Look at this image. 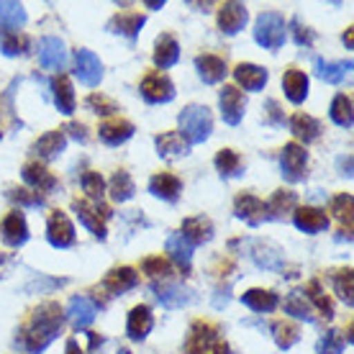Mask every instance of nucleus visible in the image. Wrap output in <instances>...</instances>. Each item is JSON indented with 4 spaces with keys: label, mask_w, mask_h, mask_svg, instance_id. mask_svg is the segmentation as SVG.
Returning <instances> with one entry per match:
<instances>
[{
    "label": "nucleus",
    "mask_w": 354,
    "mask_h": 354,
    "mask_svg": "<svg viewBox=\"0 0 354 354\" xmlns=\"http://www.w3.org/2000/svg\"><path fill=\"white\" fill-rule=\"evenodd\" d=\"M10 201H16L18 205H31V208H39V205H44V195L39 193H31L26 187H13L8 193Z\"/></svg>",
    "instance_id": "nucleus-49"
},
{
    "label": "nucleus",
    "mask_w": 354,
    "mask_h": 354,
    "mask_svg": "<svg viewBox=\"0 0 354 354\" xmlns=\"http://www.w3.org/2000/svg\"><path fill=\"white\" fill-rule=\"evenodd\" d=\"M221 339V331L218 326H211V324H205V321H198L193 328H190V337L185 342V352L187 354H205V349Z\"/></svg>",
    "instance_id": "nucleus-10"
},
{
    "label": "nucleus",
    "mask_w": 354,
    "mask_h": 354,
    "mask_svg": "<svg viewBox=\"0 0 354 354\" xmlns=\"http://www.w3.org/2000/svg\"><path fill=\"white\" fill-rule=\"evenodd\" d=\"M177 59H180V44H177V39L169 34H162L157 39V46H154V64L160 70H169L172 64H177Z\"/></svg>",
    "instance_id": "nucleus-24"
},
{
    "label": "nucleus",
    "mask_w": 354,
    "mask_h": 354,
    "mask_svg": "<svg viewBox=\"0 0 354 354\" xmlns=\"http://www.w3.org/2000/svg\"><path fill=\"white\" fill-rule=\"evenodd\" d=\"M190 244H205V241L213 239V223L211 218L205 216H193V218H185L183 221V231H180Z\"/></svg>",
    "instance_id": "nucleus-21"
},
{
    "label": "nucleus",
    "mask_w": 354,
    "mask_h": 354,
    "mask_svg": "<svg viewBox=\"0 0 354 354\" xmlns=\"http://www.w3.org/2000/svg\"><path fill=\"white\" fill-rule=\"evenodd\" d=\"M88 108H93V113H97V115H111L118 111V106H115L111 97L97 95V93H93V95L88 97Z\"/></svg>",
    "instance_id": "nucleus-51"
},
{
    "label": "nucleus",
    "mask_w": 354,
    "mask_h": 354,
    "mask_svg": "<svg viewBox=\"0 0 354 354\" xmlns=\"http://www.w3.org/2000/svg\"><path fill=\"white\" fill-rule=\"evenodd\" d=\"M52 93H54V103L59 108V113H64V115L75 113V90H72V82L67 75H57V77H54Z\"/></svg>",
    "instance_id": "nucleus-25"
},
{
    "label": "nucleus",
    "mask_w": 354,
    "mask_h": 354,
    "mask_svg": "<svg viewBox=\"0 0 354 354\" xmlns=\"http://www.w3.org/2000/svg\"><path fill=\"white\" fill-rule=\"evenodd\" d=\"M349 70H352V62L346 59V62H324V59H316V72H319L321 80L331 82V85H337V82H342L349 75Z\"/></svg>",
    "instance_id": "nucleus-38"
},
{
    "label": "nucleus",
    "mask_w": 354,
    "mask_h": 354,
    "mask_svg": "<svg viewBox=\"0 0 354 354\" xmlns=\"http://www.w3.org/2000/svg\"><path fill=\"white\" fill-rule=\"evenodd\" d=\"M290 131L295 133V139L310 144L321 136V124L308 113H295L290 118Z\"/></svg>",
    "instance_id": "nucleus-29"
},
{
    "label": "nucleus",
    "mask_w": 354,
    "mask_h": 354,
    "mask_svg": "<svg viewBox=\"0 0 354 354\" xmlns=\"http://www.w3.org/2000/svg\"><path fill=\"white\" fill-rule=\"evenodd\" d=\"M64 326V313L59 303H44L34 310V319L26 328V349L31 354H41Z\"/></svg>",
    "instance_id": "nucleus-1"
},
{
    "label": "nucleus",
    "mask_w": 354,
    "mask_h": 354,
    "mask_svg": "<svg viewBox=\"0 0 354 354\" xmlns=\"http://www.w3.org/2000/svg\"><path fill=\"white\" fill-rule=\"evenodd\" d=\"M75 62H77L75 72H77L80 82H85L88 88H95V85H100V80H103V62L97 59L95 54L90 52V49H77V54H75Z\"/></svg>",
    "instance_id": "nucleus-11"
},
{
    "label": "nucleus",
    "mask_w": 354,
    "mask_h": 354,
    "mask_svg": "<svg viewBox=\"0 0 354 354\" xmlns=\"http://www.w3.org/2000/svg\"><path fill=\"white\" fill-rule=\"evenodd\" d=\"M267 113H270V124H283V115H280V106L277 100H267Z\"/></svg>",
    "instance_id": "nucleus-53"
},
{
    "label": "nucleus",
    "mask_w": 354,
    "mask_h": 354,
    "mask_svg": "<svg viewBox=\"0 0 354 354\" xmlns=\"http://www.w3.org/2000/svg\"><path fill=\"white\" fill-rule=\"evenodd\" d=\"M331 213H334L342 223H352V195H339V198H334Z\"/></svg>",
    "instance_id": "nucleus-50"
},
{
    "label": "nucleus",
    "mask_w": 354,
    "mask_h": 354,
    "mask_svg": "<svg viewBox=\"0 0 354 354\" xmlns=\"http://www.w3.org/2000/svg\"><path fill=\"white\" fill-rule=\"evenodd\" d=\"M349 339L342 337V331H326L324 337L319 339V344H316V354H342L344 352V344Z\"/></svg>",
    "instance_id": "nucleus-43"
},
{
    "label": "nucleus",
    "mask_w": 354,
    "mask_h": 354,
    "mask_svg": "<svg viewBox=\"0 0 354 354\" xmlns=\"http://www.w3.org/2000/svg\"><path fill=\"white\" fill-rule=\"evenodd\" d=\"M26 24V10L21 3H0V26L6 31H18Z\"/></svg>",
    "instance_id": "nucleus-37"
},
{
    "label": "nucleus",
    "mask_w": 354,
    "mask_h": 354,
    "mask_svg": "<svg viewBox=\"0 0 354 354\" xmlns=\"http://www.w3.org/2000/svg\"><path fill=\"white\" fill-rule=\"evenodd\" d=\"M46 239L54 249H70L75 244V226L67 213L52 211L49 223H46Z\"/></svg>",
    "instance_id": "nucleus-6"
},
{
    "label": "nucleus",
    "mask_w": 354,
    "mask_h": 354,
    "mask_svg": "<svg viewBox=\"0 0 354 354\" xmlns=\"http://www.w3.org/2000/svg\"><path fill=\"white\" fill-rule=\"evenodd\" d=\"M136 283H139V274H136L133 267H115V270H111V272L106 274V280H103V285H106L113 295H121V292L131 290V288H136Z\"/></svg>",
    "instance_id": "nucleus-23"
},
{
    "label": "nucleus",
    "mask_w": 354,
    "mask_h": 354,
    "mask_svg": "<svg viewBox=\"0 0 354 354\" xmlns=\"http://www.w3.org/2000/svg\"><path fill=\"white\" fill-rule=\"evenodd\" d=\"M144 26V16H139V13H124V16H115L111 24H108V28L111 31H115V34H124L129 41H133L136 39V34L142 31Z\"/></svg>",
    "instance_id": "nucleus-34"
},
{
    "label": "nucleus",
    "mask_w": 354,
    "mask_h": 354,
    "mask_svg": "<svg viewBox=\"0 0 354 354\" xmlns=\"http://www.w3.org/2000/svg\"><path fill=\"white\" fill-rule=\"evenodd\" d=\"M241 301H244V306H249V308L254 310V313H272V310L277 308L280 298H277V292L274 290L252 288V290H247L244 295H241Z\"/></svg>",
    "instance_id": "nucleus-26"
},
{
    "label": "nucleus",
    "mask_w": 354,
    "mask_h": 354,
    "mask_svg": "<svg viewBox=\"0 0 354 354\" xmlns=\"http://www.w3.org/2000/svg\"><path fill=\"white\" fill-rule=\"evenodd\" d=\"M295 226L301 231H306V234H319V231H324L328 226V216L321 208H310V205H306V208H298L295 211Z\"/></svg>",
    "instance_id": "nucleus-22"
},
{
    "label": "nucleus",
    "mask_w": 354,
    "mask_h": 354,
    "mask_svg": "<svg viewBox=\"0 0 354 354\" xmlns=\"http://www.w3.org/2000/svg\"><path fill=\"white\" fill-rule=\"evenodd\" d=\"M334 285H337V292L342 301H346L349 306H352V295H354V277H352V270L346 267V270H339L337 274H334Z\"/></svg>",
    "instance_id": "nucleus-46"
},
{
    "label": "nucleus",
    "mask_w": 354,
    "mask_h": 354,
    "mask_svg": "<svg viewBox=\"0 0 354 354\" xmlns=\"http://www.w3.org/2000/svg\"><path fill=\"white\" fill-rule=\"evenodd\" d=\"M142 95L147 103H169L175 97V85L165 72H151L142 80Z\"/></svg>",
    "instance_id": "nucleus-7"
},
{
    "label": "nucleus",
    "mask_w": 354,
    "mask_h": 354,
    "mask_svg": "<svg viewBox=\"0 0 354 354\" xmlns=\"http://www.w3.org/2000/svg\"><path fill=\"white\" fill-rule=\"evenodd\" d=\"M72 211L77 213V218H80L85 229L93 231L97 239H106V223H103V218L111 216L106 205H90L88 201H72Z\"/></svg>",
    "instance_id": "nucleus-5"
},
{
    "label": "nucleus",
    "mask_w": 354,
    "mask_h": 354,
    "mask_svg": "<svg viewBox=\"0 0 354 354\" xmlns=\"http://www.w3.org/2000/svg\"><path fill=\"white\" fill-rule=\"evenodd\" d=\"M195 67H198V75H201V80L208 82V85H216V82H221L226 77V62H223L221 57H216V54H201V57H195Z\"/></svg>",
    "instance_id": "nucleus-18"
},
{
    "label": "nucleus",
    "mask_w": 354,
    "mask_h": 354,
    "mask_svg": "<svg viewBox=\"0 0 354 354\" xmlns=\"http://www.w3.org/2000/svg\"><path fill=\"white\" fill-rule=\"evenodd\" d=\"M118 354H131V352H129V349H121V352H118Z\"/></svg>",
    "instance_id": "nucleus-58"
},
{
    "label": "nucleus",
    "mask_w": 354,
    "mask_h": 354,
    "mask_svg": "<svg viewBox=\"0 0 354 354\" xmlns=\"http://www.w3.org/2000/svg\"><path fill=\"white\" fill-rule=\"evenodd\" d=\"M67 131H70L77 142H88V133H85V126L82 124H70L67 126Z\"/></svg>",
    "instance_id": "nucleus-54"
},
{
    "label": "nucleus",
    "mask_w": 354,
    "mask_h": 354,
    "mask_svg": "<svg viewBox=\"0 0 354 354\" xmlns=\"http://www.w3.org/2000/svg\"><path fill=\"white\" fill-rule=\"evenodd\" d=\"M39 62L46 70H62L67 64V52H64V44L54 36H44L39 41Z\"/></svg>",
    "instance_id": "nucleus-15"
},
{
    "label": "nucleus",
    "mask_w": 354,
    "mask_h": 354,
    "mask_svg": "<svg viewBox=\"0 0 354 354\" xmlns=\"http://www.w3.org/2000/svg\"><path fill=\"white\" fill-rule=\"evenodd\" d=\"M154 328V316H151L149 306H136L131 308L129 319H126V334L133 342H142L149 337V331Z\"/></svg>",
    "instance_id": "nucleus-14"
},
{
    "label": "nucleus",
    "mask_w": 354,
    "mask_h": 354,
    "mask_svg": "<svg viewBox=\"0 0 354 354\" xmlns=\"http://www.w3.org/2000/svg\"><path fill=\"white\" fill-rule=\"evenodd\" d=\"M95 303L85 298V295H75L70 301V308H67V319L75 328H88L93 321H95Z\"/></svg>",
    "instance_id": "nucleus-17"
},
{
    "label": "nucleus",
    "mask_w": 354,
    "mask_h": 354,
    "mask_svg": "<svg viewBox=\"0 0 354 354\" xmlns=\"http://www.w3.org/2000/svg\"><path fill=\"white\" fill-rule=\"evenodd\" d=\"M149 190L157 195V198H162V201L175 203L177 198H180V193H183V183H180V177H175L172 172H160V175L151 177Z\"/></svg>",
    "instance_id": "nucleus-20"
},
{
    "label": "nucleus",
    "mask_w": 354,
    "mask_h": 354,
    "mask_svg": "<svg viewBox=\"0 0 354 354\" xmlns=\"http://www.w3.org/2000/svg\"><path fill=\"white\" fill-rule=\"evenodd\" d=\"M285 313L288 316H295V319H301V321H308V324H313L316 321V308L310 306L308 301V295L303 290H292L288 298H285Z\"/></svg>",
    "instance_id": "nucleus-30"
},
{
    "label": "nucleus",
    "mask_w": 354,
    "mask_h": 354,
    "mask_svg": "<svg viewBox=\"0 0 354 354\" xmlns=\"http://www.w3.org/2000/svg\"><path fill=\"white\" fill-rule=\"evenodd\" d=\"M157 149H160V157H183V154H187L190 147L177 131H167L157 136Z\"/></svg>",
    "instance_id": "nucleus-35"
},
{
    "label": "nucleus",
    "mask_w": 354,
    "mask_h": 354,
    "mask_svg": "<svg viewBox=\"0 0 354 354\" xmlns=\"http://www.w3.org/2000/svg\"><path fill=\"white\" fill-rule=\"evenodd\" d=\"M213 131V115L205 106H187L180 113V136L187 142V147L193 144H203Z\"/></svg>",
    "instance_id": "nucleus-2"
},
{
    "label": "nucleus",
    "mask_w": 354,
    "mask_h": 354,
    "mask_svg": "<svg viewBox=\"0 0 354 354\" xmlns=\"http://www.w3.org/2000/svg\"><path fill=\"white\" fill-rule=\"evenodd\" d=\"M142 270L147 274H149L151 280H167L169 274H172V267H169L167 259H162V257H147L142 262Z\"/></svg>",
    "instance_id": "nucleus-47"
},
{
    "label": "nucleus",
    "mask_w": 354,
    "mask_h": 354,
    "mask_svg": "<svg viewBox=\"0 0 354 354\" xmlns=\"http://www.w3.org/2000/svg\"><path fill=\"white\" fill-rule=\"evenodd\" d=\"M0 139H3V133H0Z\"/></svg>",
    "instance_id": "nucleus-59"
},
{
    "label": "nucleus",
    "mask_w": 354,
    "mask_h": 354,
    "mask_svg": "<svg viewBox=\"0 0 354 354\" xmlns=\"http://www.w3.org/2000/svg\"><path fill=\"white\" fill-rule=\"evenodd\" d=\"M3 265H6V257H3V254H0V270H3Z\"/></svg>",
    "instance_id": "nucleus-57"
},
{
    "label": "nucleus",
    "mask_w": 354,
    "mask_h": 354,
    "mask_svg": "<svg viewBox=\"0 0 354 354\" xmlns=\"http://www.w3.org/2000/svg\"><path fill=\"white\" fill-rule=\"evenodd\" d=\"M218 106H221V115L223 121L229 126H236L244 118V108H247V97L239 88L234 85H226L218 95Z\"/></svg>",
    "instance_id": "nucleus-8"
},
{
    "label": "nucleus",
    "mask_w": 354,
    "mask_h": 354,
    "mask_svg": "<svg viewBox=\"0 0 354 354\" xmlns=\"http://www.w3.org/2000/svg\"><path fill=\"white\" fill-rule=\"evenodd\" d=\"M216 169H218L223 177H236V175H241L244 162H241V157L234 149H221L216 154Z\"/></svg>",
    "instance_id": "nucleus-41"
},
{
    "label": "nucleus",
    "mask_w": 354,
    "mask_h": 354,
    "mask_svg": "<svg viewBox=\"0 0 354 354\" xmlns=\"http://www.w3.org/2000/svg\"><path fill=\"white\" fill-rule=\"evenodd\" d=\"M234 213L239 216L241 221H247L249 226H259V223L267 218L265 201L257 198V195H252V193L236 195V201H234Z\"/></svg>",
    "instance_id": "nucleus-9"
},
{
    "label": "nucleus",
    "mask_w": 354,
    "mask_h": 354,
    "mask_svg": "<svg viewBox=\"0 0 354 354\" xmlns=\"http://www.w3.org/2000/svg\"><path fill=\"white\" fill-rule=\"evenodd\" d=\"M298 339H301V331L298 326H292V324H285L280 321L277 326H274V342L280 349H290L292 344H298Z\"/></svg>",
    "instance_id": "nucleus-45"
},
{
    "label": "nucleus",
    "mask_w": 354,
    "mask_h": 354,
    "mask_svg": "<svg viewBox=\"0 0 354 354\" xmlns=\"http://www.w3.org/2000/svg\"><path fill=\"white\" fill-rule=\"evenodd\" d=\"M280 167H283V177L288 183H301L306 177V167H308V151L295 142L285 144L283 154H280Z\"/></svg>",
    "instance_id": "nucleus-4"
},
{
    "label": "nucleus",
    "mask_w": 354,
    "mask_h": 354,
    "mask_svg": "<svg viewBox=\"0 0 354 354\" xmlns=\"http://www.w3.org/2000/svg\"><path fill=\"white\" fill-rule=\"evenodd\" d=\"M82 190H85L93 201H100L103 193H106V183H103L100 172H85V175H82Z\"/></svg>",
    "instance_id": "nucleus-48"
},
{
    "label": "nucleus",
    "mask_w": 354,
    "mask_h": 354,
    "mask_svg": "<svg viewBox=\"0 0 354 354\" xmlns=\"http://www.w3.org/2000/svg\"><path fill=\"white\" fill-rule=\"evenodd\" d=\"M133 193H136V185H133L131 175H129L126 169H118V172L111 177V198H113L115 203H124Z\"/></svg>",
    "instance_id": "nucleus-39"
},
{
    "label": "nucleus",
    "mask_w": 354,
    "mask_h": 354,
    "mask_svg": "<svg viewBox=\"0 0 354 354\" xmlns=\"http://www.w3.org/2000/svg\"><path fill=\"white\" fill-rule=\"evenodd\" d=\"M295 203H298V198H295L292 190H277L270 198V203H265L267 218H285L288 213L295 211Z\"/></svg>",
    "instance_id": "nucleus-32"
},
{
    "label": "nucleus",
    "mask_w": 354,
    "mask_h": 354,
    "mask_svg": "<svg viewBox=\"0 0 354 354\" xmlns=\"http://www.w3.org/2000/svg\"><path fill=\"white\" fill-rule=\"evenodd\" d=\"M247 18L249 13L241 3H223L218 10V28L223 34H239L247 26Z\"/></svg>",
    "instance_id": "nucleus-16"
},
{
    "label": "nucleus",
    "mask_w": 354,
    "mask_h": 354,
    "mask_svg": "<svg viewBox=\"0 0 354 354\" xmlns=\"http://www.w3.org/2000/svg\"><path fill=\"white\" fill-rule=\"evenodd\" d=\"M26 36H18V31H6L0 34V52L6 57H16V54H24L26 49Z\"/></svg>",
    "instance_id": "nucleus-44"
},
{
    "label": "nucleus",
    "mask_w": 354,
    "mask_h": 354,
    "mask_svg": "<svg viewBox=\"0 0 354 354\" xmlns=\"http://www.w3.org/2000/svg\"><path fill=\"white\" fill-rule=\"evenodd\" d=\"M133 124L126 121V118H111L106 124H100V139L108 144V147H118V144L129 142L133 136Z\"/></svg>",
    "instance_id": "nucleus-19"
},
{
    "label": "nucleus",
    "mask_w": 354,
    "mask_h": 354,
    "mask_svg": "<svg viewBox=\"0 0 354 354\" xmlns=\"http://www.w3.org/2000/svg\"><path fill=\"white\" fill-rule=\"evenodd\" d=\"M331 121L342 129H352V121H354V113H352V97L344 95V93H339L334 100H331Z\"/></svg>",
    "instance_id": "nucleus-36"
},
{
    "label": "nucleus",
    "mask_w": 354,
    "mask_h": 354,
    "mask_svg": "<svg viewBox=\"0 0 354 354\" xmlns=\"http://www.w3.org/2000/svg\"><path fill=\"white\" fill-rule=\"evenodd\" d=\"M64 354H82V349H80V344H77L75 339H70V342H67V346H64Z\"/></svg>",
    "instance_id": "nucleus-55"
},
{
    "label": "nucleus",
    "mask_w": 354,
    "mask_h": 354,
    "mask_svg": "<svg viewBox=\"0 0 354 354\" xmlns=\"http://www.w3.org/2000/svg\"><path fill=\"white\" fill-rule=\"evenodd\" d=\"M292 36H295V44L298 46H310L313 44V39H316L313 28L303 26L301 21H292Z\"/></svg>",
    "instance_id": "nucleus-52"
},
{
    "label": "nucleus",
    "mask_w": 354,
    "mask_h": 354,
    "mask_svg": "<svg viewBox=\"0 0 354 354\" xmlns=\"http://www.w3.org/2000/svg\"><path fill=\"white\" fill-rule=\"evenodd\" d=\"M154 290H157L162 306H167V308H180L190 301V290H183V285H157Z\"/></svg>",
    "instance_id": "nucleus-40"
},
{
    "label": "nucleus",
    "mask_w": 354,
    "mask_h": 354,
    "mask_svg": "<svg viewBox=\"0 0 354 354\" xmlns=\"http://www.w3.org/2000/svg\"><path fill=\"white\" fill-rule=\"evenodd\" d=\"M306 295H308V301L313 308H319L326 319H331L334 316V303H331V298H328L326 292L321 290L319 280H313V283L308 285V290H306Z\"/></svg>",
    "instance_id": "nucleus-42"
},
{
    "label": "nucleus",
    "mask_w": 354,
    "mask_h": 354,
    "mask_svg": "<svg viewBox=\"0 0 354 354\" xmlns=\"http://www.w3.org/2000/svg\"><path fill=\"white\" fill-rule=\"evenodd\" d=\"M21 175H24V183L31 185L34 190H39V193H52V190L59 187V180H57L44 165H39V162L24 165V172H21Z\"/></svg>",
    "instance_id": "nucleus-13"
},
{
    "label": "nucleus",
    "mask_w": 354,
    "mask_h": 354,
    "mask_svg": "<svg viewBox=\"0 0 354 354\" xmlns=\"http://www.w3.org/2000/svg\"><path fill=\"white\" fill-rule=\"evenodd\" d=\"M167 254L172 257V262H177L183 270H187V267H190V259H193V244H190L180 231H175V234H169V239H167Z\"/></svg>",
    "instance_id": "nucleus-31"
},
{
    "label": "nucleus",
    "mask_w": 354,
    "mask_h": 354,
    "mask_svg": "<svg viewBox=\"0 0 354 354\" xmlns=\"http://www.w3.org/2000/svg\"><path fill=\"white\" fill-rule=\"evenodd\" d=\"M344 44L349 46V49H352V28H349V31L344 34Z\"/></svg>",
    "instance_id": "nucleus-56"
},
{
    "label": "nucleus",
    "mask_w": 354,
    "mask_h": 354,
    "mask_svg": "<svg viewBox=\"0 0 354 354\" xmlns=\"http://www.w3.org/2000/svg\"><path fill=\"white\" fill-rule=\"evenodd\" d=\"M0 239L6 241L8 247H24L28 241V226L26 216L21 211H13L6 216V221L0 223Z\"/></svg>",
    "instance_id": "nucleus-12"
},
{
    "label": "nucleus",
    "mask_w": 354,
    "mask_h": 354,
    "mask_svg": "<svg viewBox=\"0 0 354 354\" xmlns=\"http://www.w3.org/2000/svg\"><path fill=\"white\" fill-rule=\"evenodd\" d=\"M234 77L244 90H262L267 85V70L265 67H257V64H244L241 62L236 70H234Z\"/></svg>",
    "instance_id": "nucleus-28"
},
{
    "label": "nucleus",
    "mask_w": 354,
    "mask_h": 354,
    "mask_svg": "<svg viewBox=\"0 0 354 354\" xmlns=\"http://www.w3.org/2000/svg\"><path fill=\"white\" fill-rule=\"evenodd\" d=\"M64 147H67V136H64V131H49L34 144V151L41 157V160H54L59 151H64Z\"/></svg>",
    "instance_id": "nucleus-33"
},
{
    "label": "nucleus",
    "mask_w": 354,
    "mask_h": 354,
    "mask_svg": "<svg viewBox=\"0 0 354 354\" xmlns=\"http://www.w3.org/2000/svg\"><path fill=\"white\" fill-rule=\"evenodd\" d=\"M254 39L265 49H280L285 41V18L274 10L262 13L257 18V26H254Z\"/></svg>",
    "instance_id": "nucleus-3"
},
{
    "label": "nucleus",
    "mask_w": 354,
    "mask_h": 354,
    "mask_svg": "<svg viewBox=\"0 0 354 354\" xmlns=\"http://www.w3.org/2000/svg\"><path fill=\"white\" fill-rule=\"evenodd\" d=\"M283 90L290 103H303L308 95V75L301 70H288L283 75Z\"/></svg>",
    "instance_id": "nucleus-27"
}]
</instances>
